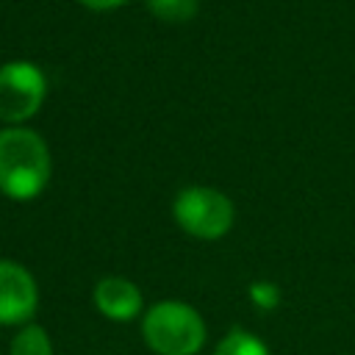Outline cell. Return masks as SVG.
<instances>
[{"label":"cell","mask_w":355,"mask_h":355,"mask_svg":"<svg viewBox=\"0 0 355 355\" xmlns=\"http://www.w3.org/2000/svg\"><path fill=\"white\" fill-rule=\"evenodd\" d=\"M53 178V155L42 133L25 125L0 130V194L17 202L39 197Z\"/></svg>","instance_id":"1"},{"label":"cell","mask_w":355,"mask_h":355,"mask_svg":"<svg viewBox=\"0 0 355 355\" xmlns=\"http://www.w3.org/2000/svg\"><path fill=\"white\" fill-rule=\"evenodd\" d=\"M141 336L155 355H197L205 347L208 327L200 311L189 302L161 300L144 311Z\"/></svg>","instance_id":"2"},{"label":"cell","mask_w":355,"mask_h":355,"mask_svg":"<svg viewBox=\"0 0 355 355\" xmlns=\"http://www.w3.org/2000/svg\"><path fill=\"white\" fill-rule=\"evenodd\" d=\"M172 216L183 233L200 241H219L236 222L233 200L214 186H186L172 200Z\"/></svg>","instance_id":"3"},{"label":"cell","mask_w":355,"mask_h":355,"mask_svg":"<svg viewBox=\"0 0 355 355\" xmlns=\"http://www.w3.org/2000/svg\"><path fill=\"white\" fill-rule=\"evenodd\" d=\"M44 97L47 78L33 61L17 58L0 67V122L25 125L39 114Z\"/></svg>","instance_id":"4"},{"label":"cell","mask_w":355,"mask_h":355,"mask_svg":"<svg viewBox=\"0 0 355 355\" xmlns=\"http://www.w3.org/2000/svg\"><path fill=\"white\" fill-rule=\"evenodd\" d=\"M39 308V286L28 266L0 258V324L22 327L33 322Z\"/></svg>","instance_id":"5"},{"label":"cell","mask_w":355,"mask_h":355,"mask_svg":"<svg viewBox=\"0 0 355 355\" xmlns=\"http://www.w3.org/2000/svg\"><path fill=\"white\" fill-rule=\"evenodd\" d=\"M92 302L111 322H130V319L141 316V311H144V294H141V288L130 277H122V275H105V277H100L94 283Z\"/></svg>","instance_id":"6"},{"label":"cell","mask_w":355,"mask_h":355,"mask_svg":"<svg viewBox=\"0 0 355 355\" xmlns=\"http://www.w3.org/2000/svg\"><path fill=\"white\" fill-rule=\"evenodd\" d=\"M8 355H53V338L42 324L28 322L11 338Z\"/></svg>","instance_id":"7"},{"label":"cell","mask_w":355,"mask_h":355,"mask_svg":"<svg viewBox=\"0 0 355 355\" xmlns=\"http://www.w3.org/2000/svg\"><path fill=\"white\" fill-rule=\"evenodd\" d=\"M214 355H269V349L255 333H250L244 327H233L230 333L222 336Z\"/></svg>","instance_id":"8"},{"label":"cell","mask_w":355,"mask_h":355,"mask_svg":"<svg viewBox=\"0 0 355 355\" xmlns=\"http://www.w3.org/2000/svg\"><path fill=\"white\" fill-rule=\"evenodd\" d=\"M150 14L161 22H169V25H180V22H189L197 17L200 11V0H144Z\"/></svg>","instance_id":"9"},{"label":"cell","mask_w":355,"mask_h":355,"mask_svg":"<svg viewBox=\"0 0 355 355\" xmlns=\"http://www.w3.org/2000/svg\"><path fill=\"white\" fill-rule=\"evenodd\" d=\"M250 302L258 311H275L280 305V288L272 280H255L250 286Z\"/></svg>","instance_id":"10"},{"label":"cell","mask_w":355,"mask_h":355,"mask_svg":"<svg viewBox=\"0 0 355 355\" xmlns=\"http://www.w3.org/2000/svg\"><path fill=\"white\" fill-rule=\"evenodd\" d=\"M83 8H89V11H114V8H119V6H128L130 0H78Z\"/></svg>","instance_id":"11"}]
</instances>
